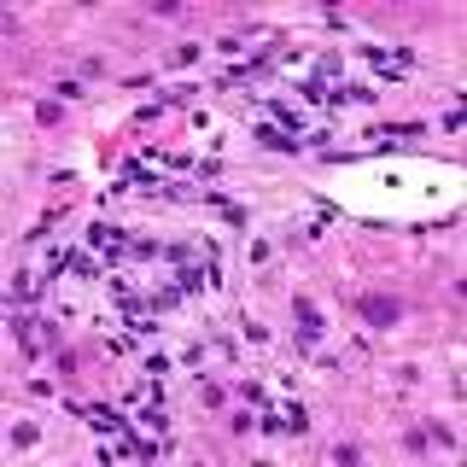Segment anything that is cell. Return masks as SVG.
Returning a JSON list of instances; mask_svg holds the SVG:
<instances>
[{
  "instance_id": "1",
  "label": "cell",
  "mask_w": 467,
  "mask_h": 467,
  "mask_svg": "<svg viewBox=\"0 0 467 467\" xmlns=\"http://www.w3.org/2000/svg\"><path fill=\"white\" fill-rule=\"evenodd\" d=\"M362 322L368 327H391V322H403V304L398 298H374V292H368V298H362Z\"/></svg>"
},
{
  "instance_id": "2",
  "label": "cell",
  "mask_w": 467,
  "mask_h": 467,
  "mask_svg": "<svg viewBox=\"0 0 467 467\" xmlns=\"http://www.w3.org/2000/svg\"><path fill=\"white\" fill-rule=\"evenodd\" d=\"M292 316H298V334H304V345H316V339H322V310H316L310 298H298V304H292Z\"/></svg>"
}]
</instances>
